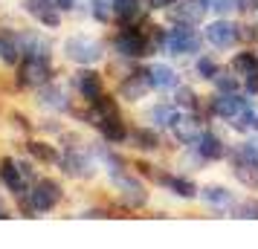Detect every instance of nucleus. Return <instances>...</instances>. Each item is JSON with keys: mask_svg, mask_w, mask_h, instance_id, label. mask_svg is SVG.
<instances>
[{"mask_svg": "<svg viewBox=\"0 0 258 249\" xmlns=\"http://www.w3.org/2000/svg\"><path fill=\"white\" fill-rule=\"evenodd\" d=\"M209 12V0H177L174 6H171V18H174L177 24H200L203 18Z\"/></svg>", "mask_w": 258, "mask_h": 249, "instance_id": "obj_12", "label": "nucleus"}, {"mask_svg": "<svg viewBox=\"0 0 258 249\" xmlns=\"http://www.w3.org/2000/svg\"><path fill=\"white\" fill-rule=\"evenodd\" d=\"M215 87H218V93H238V75H229V72H218L215 78Z\"/></svg>", "mask_w": 258, "mask_h": 249, "instance_id": "obj_31", "label": "nucleus"}, {"mask_svg": "<svg viewBox=\"0 0 258 249\" xmlns=\"http://www.w3.org/2000/svg\"><path fill=\"white\" fill-rule=\"evenodd\" d=\"M128 139L134 142L137 151H157L160 148V133L154 128H137V131L128 133Z\"/></svg>", "mask_w": 258, "mask_h": 249, "instance_id": "obj_25", "label": "nucleus"}, {"mask_svg": "<svg viewBox=\"0 0 258 249\" xmlns=\"http://www.w3.org/2000/svg\"><path fill=\"white\" fill-rule=\"evenodd\" d=\"M93 125L99 128V133L105 136L107 142H125L128 139V128H125V122L119 116V110H110V113H99L93 116Z\"/></svg>", "mask_w": 258, "mask_h": 249, "instance_id": "obj_11", "label": "nucleus"}, {"mask_svg": "<svg viewBox=\"0 0 258 249\" xmlns=\"http://www.w3.org/2000/svg\"><path fill=\"white\" fill-rule=\"evenodd\" d=\"M52 81V64H49L47 52H26L18 61V84L21 87H44Z\"/></svg>", "mask_w": 258, "mask_h": 249, "instance_id": "obj_2", "label": "nucleus"}, {"mask_svg": "<svg viewBox=\"0 0 258 249\" xmlns=\"http://www.w3.org/2000/svg\"><path fill=\"white\" fill-rule=\"evenodd\" d=\"M151 90L154 87H151V78H148V70L131 72V75H125V81L119 84V96H122L125 102H140V99H145Z\"/></svg>", "mask_w": 258, "mask_h": 249, "instance_id": "obj_14", "label": "nucleus"}, {"mask_svg": "<svg viewBox=\"0 0 258 249\" xmlns=\"http://www.w3.org/2000/svg\"><path fill=\"white\" fill-rule=\"evenodd\" d=\"M26 151H29V156H32V159L44 162V165H55V162H58V154H55V148H52V145H47V142L29 139V142H26Z\"/></svg>", "mask_w": 258, "mask_h": 249, "instance_id": "obj_28", "label": "nucleus"}, {"mask_svg": "<svg viewBox=\"0 0 258 249\" xmlns=\"http://www.w3.org/2000/svg\"><path fill=\"white\" fill-rule=\"evenodd\" d=\"M218 72H221V67H218V61H215V58H200L198 61V75H200V78H209V81H212Z\"/></svg>", "mask_w": 258, "mask_h": 249, "instance_id": "obj_34", "label": "nucleus"}, {"mask_svg": "<svg viewBox=\"0 0 258 249\" xmlns=\"http://www.w3.org/2000/svg\"><path fill=\"white\" fill-rule=\"evenodd\" d=\"M203 47V35H198L195 29H188L186 24H177L174 29L165 32V49L171 55H195Z\"/></svg>", "mask_w": 258, "mask_h": 249, "instance_id": "obj_6", "label": "nucleus"}, {"mask_svg": "<svg viewBox=\"0 0 258 249\" xmlns=\"http://www.w3.org/2000/svg\"><path fill=\"white\" fill-rule=\"evenodd\" d=\"M238 217H255L258 220V200H246L241 209H238Z\"/></svg>", "mask_w": 258, "mask_h": 249, "instance_id": "obj_35", "label": "nucleus"}, {"mask_svg": "<svg viewBox=\"0 0 258 249\" xmlns=\"http://www.w3.org/2000/svg\"><path fill=\"white\" fill-rule=\"evenodd\" d=\"M244 107H246V102L238 93H218L212 99V113L218 119H223V122H232Z\"/></svg>", "mask_w": 258, "mask_h": 249, "instance_id": "obj_16", "label": "nucleus"}, {"mask_svg": "<svg viewBox=\"0 0 258 249\" xmlns=\"http://www.w3.org/2000/svg\"><path fill=\"white\" fill-rule=\"evenodd\" d=\"M241 38H244L241 26L232 24V21H226V18L212 21V24H206V29H203V41H209L215 49H232V47H238Z\"/></svg>", "mask_w": 258, "mask_h": 249, "instance_id": "obj_8", "label": "nucleus"}, {"mask_svg": "<svg viewBox=\"0 0 258 249\" xmlns=\"http://www.w3.org/2000/svg\"><path fill=\"white\" fill-rule=\"evenodd\" d=\"M119 55L125 58H145L151 55L157 47H165V35L157 29V26H148V29H137V26H122V32L113 41Z\"/></svg>", "mask_w": 258, "mask_h": 249, "instance_id": "obj_1", "label": "nucleus"}, {"mask_svg": "<svg viewBox=\"0 0 258 249\" xmlns=\"http://www.w3.org/2000/svg\"><path fill=\"white\" fill-rule=\"evenodd\" d=\"M148 78H151L154 90H171V87H177V72L168 64H151L148 67Z\"/></svg>", "mask_w": 258, "mask_h": 249, "instance_id": "obj_22", "label": "nucleus"}, {"mask_svg": "<svg viewBox=\"0 0 258 249\" xmlns=\"http://www.w3.org/2000/svg\"><path fill=\"white\" fill-rule=\"evenodd\" d=\"M113 18L122 26L134 24L140 18V0H113Z\"/></svg>", "mask_w": 258, "mask_h": 249, "instance_id": "obj_27", "label": "nucleus"}, {"mask_svg": "<svg viewBox=\"0 0 258 249\" xmlns=\"http://www.w3.org/2000/svg\"><path fill=\"white\" fill-rule=\"evenodd\" d=\"M21 58H24V38L12 29H3L0 32V61L15 67Z\"/></svg>", "mask_w": 258, "mask_h": 249, "instance_id": "obj_18", "label": "nucleus"}, {"mask_svg": "<svg viewBox=\"0 0 258 249\" xmlns=\"http://www.w3.org/2000/svg\"><path fill=\"white\" fill-rule=\"evenodd\" d=\"M177 107H186V110H198V96H195V90H188V87H180L177 90Z\"/></svg>", "mask_w": 258, "mask_h": 249, "instance_id": "obj_33", "label": "nucleus"}, {"mask_svg": "<svg viewBox=\"0 0 258 249\" xmlns=\"http://www.w3.org/2000/svg\"><path fill=\"white\" fill-rule=\"evenodd\" d=\"M232 162H235V177L244 186H258V162H252L241 154H232Z\"/></svg>", "mask_w": 258, "mask_h": 249, "instance_id": "obj_24", "label": "nucleus"}, {"mask_svg": "<svg viewBox=\"0 0 258 249\" xmlns=\"http://www.w3.org/2000/svg\"><path fill=\"white\" fill-rule=\"evenodd\" d=\"M6 217H9V209H6V203L0 200V220H6Z\"/></svg>", "mask_w": 258, "mask_h": 249, "instance_id": "obj_37", "label": "nucleus"}, {"mask_svg": "<svg viewBox=\"0 0 258 249\" xmlns=\"http://www.w3.org/2000/svg\"><path fill=\"white\" fill-rule=\"evenodd\" d=\"M0 183L12 191V194H26L29 191V183H35V177H32L29 162H21V159L6 156V159H0Z\"/></svg>", "mask_w": 258, "mask_h": 249, "instance_id": "obj_4", "label": "nucleus"}, {"mask_svg": "<svg viewBox=\"0 0 258 249\" xmlns=\"http://www.w3.org/2000/svg\"><path fill=\"white\" fill-rule=\"evenodd\" d=\"M137 168H140V171H145V174H148L154 183H160V186H163V189H168L171 194L183 197V200H191V197H198V186H195L191 180L177 177V174H168V171H151L154 165H145V162H140Z\"/></svg>", "mask_w": 258, "mask_h": 249, "instance_id": "obj_10", "label": "nucleus"}, {"mask_svg": "<svg viewBox=\"0 0 258 249\" xmlns=\"http://www.w3.org/2000/svg\"><path fill=\"white\" fill-rule=\"evenodd\" d=\"M38 105L47 107V110H67L70 107V96H67V90L61 87V84H52L47 81L44 87H38Z\"/></svg>", "mask_w": 258, "mask_h": 249, "instance_id": "obj_17", "label": "nucleus"}, {"mask_svg": "<svg viewBox=\"0 0 258 249\" xmlns=\"http://www.w3.org/2000/svg\"><path fill=\"white\" fill-rule=\"evenodd\" d=\"M232 72L238 78H244L249 93H258V58L252 52H238L232 58Z\"/></svg>", "mask_w": 258, "mask_h": 249, "instance_id": "obj_15", "label": "nucleus"}, {"mask_svg": "<svg viewBox=\"0 0 258 249\" xmlns=\"http://www.w3.org/2000/svg\"><path fill=\"white\" fill-rule=\"evenodd\" d=\"M229 125H232L235 131H255L258 128V116H255V110H252V107L246 105L244 110H241V113H238V116L232 119V122H229Z\"/></svg>", "mask_w": 258, "mask_h": 249, "instance_id": "obj_30", "label": "nucleus"}, {"mask_svg": "<svg viewBox=\"0 0 258 249\" xmlns=\"http://www.w3.org/2000/svg\"><path fill=\"white\" fill-rule=\"evenodd\" d=\"M24 9L41 26H49V29H58L61 26V12L55 6V0H24Z\"/></svg>", "mask_w": 258, "mask_h": 249, "instance_id": "obj_13", "label": "nucleus"}, {"mask_svg": "<svg viewBox=\"0 0 258 249\" xmlns=\"http://www.w3.org/2000/svg\"><path fill=\"white\" fill-rule=\"evenodd\" d=\"M61 162V171L67 174V177H76V180H90L96 174V162L90 151H84L82 145H70L64 156H58Z\"/></svg>", "mask_w": 258, "mask_h": 249, "instance_id": "obj_5", "label": "nucleus"}, {"mask_svg": "<svg viewBox=\"0 0 258 249\" xmlns=\"http://www.w3.org/2000/svg\"><path fill=\"white\" fill-rule=\"evenodd\" d=\"M90 6H93V15L102 24L113 18V0H90Z\"/></svg>", "mask_w": 258, "mask_h": 249, "instance_id": "obj_32", "label": "nucleus"}, {"mask_svg": "<svg viewBox=\"0 0 258 249\" xmlns=\"http://www.w3.org/2000/svg\"><path fill=\"white\" fill-rule=\"evenodd\" d=\"M148 119L154 122V128H174V122L180 119V113H177V105L160 102V105H154V107H151Z\"/></svg>", "mask_w": 258, "mask_h": 249, "instance_id": "obj_23", "label": "nucleus"}, {"mask_svg": "<svg viewBox=\"0 0 258 249\" xmlns=\"http://www.w3.org/2000/svg\"><path fill=\"white\" fill-rule=\"evenodd\" d=\"M174 3H177V0H148V6H151V9H171Z\"/></svg>", "mask_w": 258, "mask_h": 249, "instance_id": "obj_36", "label": "nucleus"}, {"mask_svg": "<svg viewBox=\"0 0 258 249\" xmlns=\"http://www.w3.org/2000/svg\"><path fill=\"white\" fill-rule=\"evenodd\" d=\"M200 133H203V128L198 125V119H177L174 122V136L183 145H195Z\"/></svg>", "mask_w": 258, "mask_h": 249, "instance_id": "obj_26", "label": "nucleus"}, {"mask_svg": "<svg viewBox=\"0 0 258 249\" xmlns=\"http://www.w3.org/2000/svg\"><path fill=\"white\" fill-rule=\"evenodd\" d=\"M110 180H113L119 197H122V203H125L128 209H142V206L148 203V191H145V186H142L137 177L125 174L122 168H119V171H110Z\"/></svg>", "mask_w": 258, "mask_h": 249, "instance_id": "obj_7", "label": "nucleus"}, {"mask_svg": "<svg viewBox=\"0 0 258 249\" xmlns=\"http://www.w3.org/2000/svg\"><path fill=\"white\" fill-rule=\"evenodd\" d=\"M64 55L67 61L73 64H82V67H90V64H99V61L105 58V47L90 35H70L64 41Z\"/></svg>", "mask_w": 258, "mask_h": 249, "instance_id": "obj_3", "label": "nucleus"}, {"mask_svg": "<svg viewBox=\"0 0 258 249\" xmlns=\"http://www.w3.org/2000/svg\"><path fill=\"white\" fill-rule=\"evenodd\" d=\"M76 90L82 93V99L90 105V102H96L99 96L105 93V84H102V75L96 70H82L76 72Z\"/></svg>", "mask_w": 258, "mask_h": 249, "instance_id": "obj_20", "label": "nucleus"}, {"mask_svg": "<svg viewBox=\"0 0 258 249\" xmlns=\"http://www.w3.org/2000/svg\"><path fill=\"white\" fill-rule=\"evenodd\" d=\"M200 197L212 209H229L235 203V194L226 186H206V189H200Z\"/></svg>", "mask_w": 258, "mask_h": 249, "instance_id": "obj_21", "label": "nucleus"}, {"mask_svg": "<svg viewBox=\"0 0 258 249\" xmlns=\"http://www.w3.org/2000/svg\"><path fill=\"white\" fill-rule=\"evenodd\" d=\"M26 197H29V206L35 209V212H52L55 206L61 203V186L55 180H35L29 191H26Z\"/></svg>", "mask_w": 258, "mask_h": 249, "instance_id": "obj_9", "label": "nucleus"}, {"mask_svg": "<svg viewBox=\"0 0 258 249\" xmlns=\"http://www.w3.org/2000/svg\"><path fill=\"white\" fill-rule=\"evenodd\" d=\"M252 0H209V9L218 15H232V12H246Z\"/></svg>", "mask_w": 258, "mask_h": 249, "instance_id": "obj_29", "label": "nucleus"}, {"mask_svg": "<svg viewBox=\"0 0 258 249\" xmlns=\"http://www.w3.org/2000/svg\"><path fill=\"white\" fill-rule=\"evenodd\" d=\"M195 151H198L200 159H206V162H218L226 156V145L221 142V136H215L212 131H203L198 136V142H195Z\"/></svg>", "mask_w": 258, "mask_h": 249, "instance_id": "obj_19", "label": "nucleus"}]
</instances>
